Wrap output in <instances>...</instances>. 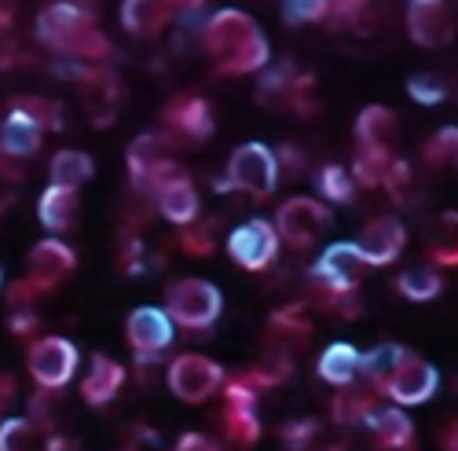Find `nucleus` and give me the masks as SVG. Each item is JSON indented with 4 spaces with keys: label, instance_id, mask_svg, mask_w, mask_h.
Returning <instances> with one entry per match:
<instances>
[{
    "label": "nucleus",
    "instance_id": "nucleus-13",
    "mask_svg": "<svg viewBox=\"0 0 458 451\" xmlns=\"http://www.w3.org/2000/svg\"><path fill=\"white\" fill-rule=\"evenodd\" d=\"M176 337V323L165 309H155V305H140L129 312L125 319V342L140 353V356H155V353H165Z\"/></svg>",
    "mask_w": 458,
    "mask_h": 451
},
{
    "label": "nucleus",
    "instance_id": "nucleus-43",
    "mask_svg": "<svg viewBox=\"0 0 458 451\" xmlns=\"http://www.w3.org/2000/svg\"><path fill=\"white\" fill-rule=\"evenodd\" d=\"M173 451H220V444L213 437H206V433H180Z\"/></svg>",
    "mask_w": 458,
    "mask_h": 451
},
{
    "label": "nucleus",
    "instance_id": "nucleus-28",
    "mask_svg": "<svg viewBox=\"0 0 458 451\" xmlns=\"http://www.w3.org/2000/svg\"><path fill=\"white\" fill-rule=\"evenodd\" d=\"M377 411L374 404V389H360V386H349V389H337V396L330 400V415L337 426H367V419Z\"/></svg>",
    "mask_w": 458,
    "mask_h": 451
},
{
    "label": "nucleus",
    "instance_id": "nucleus-34",
    "mask_svg": "<svg viewBox=\"0 0 458 451\" xmlns=\"http://www.w3.org/2000/svg\"><path fill=\"white\" fill-rule=\"evenodd\" d=\"M224 433L235 447H253L260 440V419L257 411H246V407H227L224 411Z\"/></svg>",
    "mask_w": 458,
    "mask_h": 451
},
{
    "label": "nucleus",
    "instance_id": "nucleus-11",
    "mask_svg": "<svg viewBox=\"0 0 458 451\" xmlns=\"http://www.w3.org/2000/svg\"><path fill=\"white\" fill-rule=\"evenodd\" d=\"M403 22H407V33L418 48H447L458 30L454 12L447 4H440V0H411Z\"/></svg>",
    "mask_w": 458,
    "mask_h": 451
},
{
    "label": "nucleus",
    "instance_id": "nucleus-24",
    "mask_svg": "<svg viewBox=\"0 0 458 451\" xmlns=\"http://www.w3.org/2000/svg\"><path fill=\"white\" fill-rule=\"evenodd\" d=\"M37 220L45 224L48 232H66L78 220V191L73 187H55L48 183L45 195L37 199Z\"/></svg>",
    "mask_w": 458,
    "mask_h": 451
},
{
    "label": "nucleus",
    "instance_id": "nucleus-35",
    "mask_svg": "<svg viewBox=\"0 0 458 451\" xmlns=\"http://www.w3.org/2000/svg\"><path fill=\"white\" fill-rule=\"evenodd\" d=\"M319 195H323L327 202H352V195H356L352 169L337 166V162L323 166V169H319Z\"/></svg>",
    "mask_w": 458,
    "mask_h": 451
},
{
    "label": "nucleus",
    "instance_id": "nucleus-21",
    "mask_svg": "<svg viewBox=\"0 0 458 451\" xmlns=\"http://www.w3.org/2000/svg\"><path fill=\"white\" fill-rule=\"evenodd\" d=\"M360 360H363V353L356 345L334 342V345L323 349V356L316 363V374H319L327 386H334V389H349L360 379Z\"/></svg>",
    "mask_w": 458,
    "mask_h": 451
},
{
    "label": "nucleus",
    "instance_id": "nucleus-14",
    "mask_svg": "<svg viewBox=\"0 0 458 451\" xmlns=\"http://www.w3.org/2000/svg\"><path fill=\"white\" fill-rule=\"evenodd\" d=\"M73 268H78V253H73L63 239H41L26 257V279L41 294L59 286L63 279H70Z\"/></svg>",
    "mask_w": 458,
    "mask_h": 451
},
{
    "label": "nucleus",
    "instance_id": "nucleus-12",
    "mask_svg": "<svg viewBox=\"0 0 458 451\" xmlns=\"http://www.w3.org/2000/svg\"><path fill=\"white\" fill-rule=\"evenodd\" d=\"M360 253L370 268H389L400 260V253L407 250V228H403V220L393 217V213H381L374 217L370 224H363V232L356 239Z\"/></svg>",
    "mask_w": 458,
    "mask_h": 451
},
{
    "label": "nucleus",
    "instance_id": "nucleus-6",
    "mask_svg": "<svg viewBox=\"0 0 458 451\" xmlns=\"http://www.w3.org/2000/svg\"><path fill=\"white\" fill-rule=\"evenodd\" d=\"M78 345L70 337H59V334H45L26 349V367H30V379L41 386L45 393H59L63 386L73 382L78 374Z\"/></svg>",
    "mask_w": 458,
    "mask_h": 451
},
{
    "label": "nucleus",
    "instance_id": "nucleus-20",
    "mask_svg": "<svg viewBox=\"0 0 458 451\" xmlns=\"http://www.w3.org/2000/svg\"><path fill=\"white\" fill-rule=\"evenodd\" d=\"M367 430L374 433V440L386 451H411L414 447V422L403 407H377L367 419Z\"/></svg>",
    "mask_w": 458,
    "mask_h": 451
},
{
    "label": "nucleus",
    "instance_id": "nucleus-44",
    "mask_svg": "<svg viewBox=\"0 0 458 451\" xmlns=\"http://www.w3.org/2000/svg\"><path fill=\"white\" fill-rule=\"evenodd\" d=\"M8 330H12L15 337H30V334L37 330V316H33L30 309H15L12 319H8Z\"/></svg>",
    "mask_w": 458,
    "mask_h": 451
},
{
    "label": "nucleus",
    "instance_id": "nucleus-25",
    "mask_svg": "<svg viewBox=\"0 0 458 451\" xmlns=\"http://www.w3.org/2000/svg\"><path fill=\"white\" fill-rule=\"evenodd\" d=\"M173 22L169 4H155V0H125L122 4V26L132 37H158Z\"/></svg>",
    "mask_w": 458,
    "mask_h": 451
},
{
    "label": "nucleus",
    "instance_id": "nucleus-23",
    "mask_svg": "<svg viewBox=\"0 0 458 451\" xmlns=\"http://www.w3.org/2000/svg\"><path fill=\"white\" fill-rule=\"evenodd\" d=\"M407 356H411V349H403V345H396V342H381V345H374L370 353H363V360H360V379H367V386H370L374 393H386V386L393 382V374L407 363Z\"/></svg>",
    "mask_w": 458,
    "mask_h": 451
},
{
    "label": "nucleus",
    "instance_id": "nucleus-7",
    "mask_svg": "<svg viewBox=\"0 0 458 451\" xmlns=\"http://www.w3.org/2000/svg\"><path fill=\"white\" fill-rule=\"evenodd\" d=\"M165 379H169V389L176 400L183 404H206L216 389H224L227 382V374L216 360L202 356V353H183L169 363L165 370Z\"/></svg>",
    "mask_w": 458,
    "mask_h": 451
},
{
    "label": "nucleus",
    "instance_id": "nucleus-48",
    "mask_svg": "<svg viewBox=\"0 0 458 451\" xmlns=\"http://www.w3.org/2000/svg\"><path fill=\"white\" fill-rule=\"evenodd\" d=\"M8 30H12V12H8L4 4H0V41L8 37Z\"/></svg>",
    "mask_w": 458,
    "mask_h": 451
},
{
    "label": "nucleus",
    "instance_id": "nucleus-16",
    "mask_svg": "<svg viewBox=\"0 0 458 451\" xmlns=\"http://www.w3.org/2000/svg\"><path fill=\"white\" fill-rule=\"evenodd\" d=\"M81 99H85V110H89L92 125L106 129V125H114V118H118V106L125 99V89H122L118 73H114L110 66L96 63L89 70V78L81 81Z\"/></svg>",
    "mask_w": 458,
    "mask_h": 451
},
{
    "label": "nucleus",
    "instance_id": "nucleus-37",
    "mask_svg": "<svg viewBox=\"0 0 458 451\" xmlns=\"http://www.w3.org/2000/svg\"><path fill=\"white\" fill-rule=\"evenodd\" d=\"M447 81L440 78V73H411L407 78V96L414 103H422V106H437L447 99Z\"/></svg>",
    "mask_w": 458,
    "mask_h": 451
},
{
    "label": "nucleus",
    "instance_id": "nucleus-10",
    "mask_svg": "<svg viewBox=\"0 0 458 451\" xmlns=\"http://www.w3.org/2000/svg\"><path fill=\"white\" fill-rule=\"evenodd\" d=\"M367 260L360 253L356 243H334L319 253L316 268H312V279L323 294H356V286L363 283L367 276Z\"/></svg>",
    "mask_w": 458,
    "mask_h": 451
},
{
    "label": "nucleus",
    "instance_id": "nucleus-5",
    "mask_svg": "<svg viewBox=\"0 0 458 451\" xmlns=\"http://www.w3.org/2000/svg\"><path fill=\"white\" fill-rule=\"evenodd\" d=\"M165 312L183 330H209L220 319V312H224V297H220V290L209 279L187 276V279L169 283V290H165Z\"/></svg>",
    "mask_w": 458,
    "mask_h": 451
},
{
    "label": "nucleus",
    "instance_id": "nucleus-3",
    "mask_svg": "<svg viewBox=\"0 0 458 451\" xmlns=\"http://www.w3.org/2000/svg\"><path fill=\"white\" fill-rule=\"evenodd\" d=\"M279 183V155L268 143H242L232 150L227 158V173L213 183L220 195H253V199H268Z\"/></svg>",
    "mask_w": 458,
    "mask_h": 451
},
{
    "label": "nucleus",
    "instance_id": "nucleus-39",
    "mask_svg": "<svg viewBox=\"0 0 458 451\" xmlns=\"http://www.w3.org/2000/svg\"><path fill=\"white\" fill-rule=\"evenodd\" d=\"M180 250L191 253V257H209L216 250V239H213V224H191V228L180 232Z\"/></svg>",
    "mask_w": 458,
    "mask_h": 451
},
{
    "label": "nucleus",
    "instance_id": "nucleus-17",
    "mask_svg": "<svg viewBox=\"0 0 458 451\" xmlns=\"http://www.w3.org/2000/svg\"><path fill=\"white\" fill-rule=\"evenodd\" d=\"M162 122L169 129H176L180 136H187V140H209L213 129H216L213 106L202 96H176V99H169L165 110H162Z\"/></svg>",
    "mask_w": 458,
    "mask_h": 451
},
{
    "label": "nucleus",
    "instance_id": "nucleus-22",
    "mask_svg": "<svg viewBox=\"0 0 458 451\" xmlns=\"http://www.w3.org/2000/svg\"><path fill=\"white\" fill-rule=\"evenodd\" d=\"M41 140H45V132L26 115H19V110H8V118L0 122V155L12 158V162L33 158L37 150H41Z\"/></svg>",
    "mask_w": 458,
    "mask_h": 451
},
{
    "label": "nucleus",
    "instance_id": "nucleus-2",
    "mask_svg": "<svg viewBox=\"0 0 458 451\" xmlns=\"http://www.w3.org/2000/svg\"><path fill=\"white\" fill-rule=\"evenodd\" d=\"M37 41L48 45L52 52H59L63 59H106L110 55V41L106 33H99L96 26V12L89 4H48L33 22Z\"/></svg>",
    "mask_w": 458,
    "mask_h": 451
},
{
    "label": "nucleus",
    "instance_id": "nucleus-29",
    "mask_svg": "<svg viewBox=\"0 0 458 451\" xmlns=\"http://www.w3.org/2000/svg\"><path fill=\"white\" fill-rule=\"evenodd\" d=\"M396 294L422 305V301H437L444 294V276L440 268H429V265H414V268H403L396 276Z\"/></svg>",
    "mask_w": 458,
    "mask_h": 451
},
{
    "label": "nucleus",
    "instance_id": "nucleus-30",
    "mask_svg": "<svg viewBox=\"0 0 458 451\" xmlns=\"http://www.w3.org/2000/svg\"><path fill=\"white\" fill-rule=\"evenodd\" d=\"M396 132V115L389 106H381V103H370L360 110V118H356V140L360 147H389Z\"/></svg>",
    "mask_w": 458,
    "mask_h": 451
},
{
    "label": "nucleus",
    "instance_id": "nucleus-18",
    "mask_svg": "<svg viewBox=\"0 0 458 451\" xmlns=\"http://www.w3.org/2000/svg\"><path fill=\"white\" fill-rule=\"evenodd\" d=\"M122 386H125V367H122L118 360L96 353V356L89 360L85 379H81V396H85V404L106 407L114 396L122 393Z\"/></svg>",
    "mask_w": 458,
    "mask_h": 451
},
{
    "label": "nucleus",
    "instance_id": "nucleus-8",
    "mask_svg": "<svg viewBox=\"0 0 458 451\" xmlns=\"http://www.w3.org/2000/svg\"><path fill=\"white\" fill-rule=\"evenodd\" d=\"M330 209H327V202H319V199H312V195H293V199H286L283 206H279V213H276V232H279V239L286 243V246H293V250H304V246H312L327 228H330Z\"/></svg>",
    "mask_w": 458,
    "mask_h": 451
},
{
    "label": "nucleus",
    "instance_id": "nucleus-19",
    "mask_svg": "<svg viewBox=\"0 0 458 451\" xmlns=\"http://www.w3.org/2000/svg\"><path fill=\"white\" fill-rule=\"evenodd\" d=\"M155 202H158V213H162L169 224H176V228H191V224H199L202 199H199L195 183H191L187 176H180V180H173L169 187H162Z\"/></svg>",
    "mask_w": 458,
    "mask_h": 451
},
{
    "label": "nucleus",
    "instance_id": "nucleus-36",
    "mask_svg": "<svg viewBox=\"0 0 458 451\" xmlns=\"http://www.w3.org/2000/svg\"><path fill=\"white\" fill-rule=\"evenodd\" d=\"M426 166L429 169H458V125L433 132L426 143Z\"/></svg>",
    "mask_w": 458,
    "mask_h": 451
},
{
    "label": "nucleus",
    "instance_id": "nucleus-41",
    "mask_svg": "<svg viewBox=\"0 0 458 451\" xmlns=\"http://www.w3.org/2000/svg\"><path fill=\"white\" fill-rule=\"evenodd\" d=\"M316 433H319V422H316V419H293V422L283 426V444H286L290 451H304V447L312 444Z\"/></svg>",
    "mask_w": 458,
    "mask_h": 451
},
{
    "label": "nucleus",
    "instance_id": "nucleus-32",
    "mask_svg": "<svg viewBox=\"0 0 458 451\" xmlns=\"http://www.w3.org/2000/svg\"><path fill=\"white\" fill-rule=\"evenodd\" d=\"M393 166V150L389 147H360L356 162H352V180L356 187H381Z\"/></svg>",
    "mask_w": 458,
    "mask_h": 451
},
{
    "label": "nucleus",
    "instance_id": "nucleus-31",
    "mask_svg": "<svg viewBox=\"0 0 458 451\" xmlns=\"http://www.w3.org/2000/svg\"><path fill=\"white\" fill-rule=\"evenodd\" d=\"M8 110H19V115H26L41 132L45 129L48 132H59L66 125V115H63L59 99H48V96H19V99H12Z\"/></svg>",
    "mask_w": 458,
    "mask_h": 451
},
{
    "label": "nucleus",
    "instance_id": "nucleus-38",
    "mask_svg": "<svg viewBox=\"0 0 458 451\" xmlns=\"http://www.w3.org/2000/svg\"><path fill=\"white\" fill-rule=\"evenodd\" d=\"M330 0H290L283 4V22L286 26H304V22H327L330 19Z\"/></svg>",
    "mask_w": 458,
    "mask_h": 451
},
{
    "label": "nucleus",
    "instance_id": "nucleus-15",
    "mask_svg": "<svg viewBox=\"0 0 458 451\" xmlns=\"http://www.w3.org/2000/svg\"><path fill=\"white\" fill-rule=\"evenodd\" d=\"M440 389V370L433 363H426L422 356H407V363L393 374V382L386 386V393L381 396H389L396 407H418V404H426L433 400Z\"/></svg>",
    "mask_w": 458,
    "mask_h": 451
},
{
    "label": "nucleus",
    "instance_id": "nucleus-40",
    "mask_svg": "<svg viewBox=\"0 0 458 451\" xmlns=\"http://www.w3.org/2000/svg\"><path fill=\"white\" fill-rule=\"evenodd\" d=\"M30 433H33V422L30 419H4L0 422V451H26L30 447Z\"/></svg>",
    "mask_w": 458,
    "mask_h": 451
},
{
    "label": "nucleus",
    "instance_id": "nucleus-4",
    "mask_svg": "<svg viewBox=\"0 0 458 451\" xmlns=\"http://www.w3.org/2000/svg\"><path fill=\"white\" fill-rule=\"evenodd\" d=\"M125 166H129V176H132V183L140 187V191L155 195V199H158L162 187H169L173 180L187 176V173L173 162V140L162 136V132H143V136H136V140L129 143V150H125Z\"/></svg>",
    "mask_w": 458,
    "mask_h": 451
},
{
    "label": "nucleus",
    "instance_id": "nucleus-27",
    "mask_svg": "<svg viewBox=\"0 0 458 451\" xmlns=\"http://www.w3.org/2000/svg\"><path fill=\"white\" fill-rule=\"evenodd\" d=\"M429 260L433 268H458V213L447 209L429 228Z\"/></svg>",
    "mask_w": 458,
    "mask_h": 451
},
{
    "label": "nucleus",
    "instance_id": "nucleus-1",
    "mask_svg": "<svg viewBox=\"0 0 458 451\" xmlns=\"http://www.w3.org/2000/svg\"><path fill=\"white\" fill-rule=\"evenodd\" d=\"M202 48L213 59L216 78H242L272 63V45L253 15L239 8H220L202 22Z\"/></svg>",
    "mask_w": 458,
    "mask_h": 451
},
{
    "label": "nucleus",
    "instance_id": "nucleus-46",
    "mask_svg": "<svg viewBox=\"0 0 458 451\" xmlns=\"http://www.w3.org/2000/svg\"><path fill=\"white\" fill-rule=\"evenodd\" d=\"M440 447H444V451H458V419L440 430Z\"/></svg>",
    "mask_w": 458,
    "mask_h": 451
},
{
    "label": "nucleus",
    "instance_id": "nucleus-9",
    "mask_svg": "<svg viewBox=\"0 0 458 451\" xmlns=\"http://www.w3.org/2000/svg\"><path fill=\"white\" fill-rule=\"evenodd\" d=\"M279 243L283 239L276 232V224L264 217H253V220H242L239 228L227 235V257L246 272H264L279 257Z\"/></svg>",
    "mask_w": 458,
    "mask_h": 451
},
{
    "label": "nucleus",
    "instance_id": "nucleus-47",
    "mask_svg": "<svg viewBox=\"0 0 458 451\" xmlns=\"http://www.w3.org/2000/svg\"><path fill=\"white\" fill-rule=\"evenodd\" d=\"M45 451H78V444H73L70 437H52Z\"/></svg>",
    "mask_w": 458,
    "mask_h": 451
},
{
    "label": "nucleus",
    "instance_id": "nucleus-42",
    "mask_svg": "<svg viewBox=\"0 0 458 451\" xmlns=\"http://www.w3.org/2000/svg\"><path fill=\"white\" fill-rule=\"evenodd\" d=\"M272 323H276V330H283V334H309V319H304V305H286L283 312H276L272 316Z\"/></svg>",
    "mask_w": 458,
    "mask_h": 451
},
{
    "label": "nucleus",
    "instance_id": "nucleus-33",
    "mask_svg": "<svg viewBox=\"0 0 458 451\" xmlns=\"http://www.w3.org/2000/svg\"><path fill=\"white\" fill-rule=\"evenodd\" d=\"M381 187H386L396 206H414L418 199H422V191H418V180H414V169L403 158H393V166H389L386 180H381Z\"/></svg>",
    "mask_w": 458,
    "mask_h": 451
},
{
    "label": "nucleus",
    "instance_id": "nucleus-26",
    "mask_svg": "<svg viewBox=\"0 0 458 451\" xmlns=\"http://www.w3.org/2000/svg\"><path fill=\"white\" fill-rule=\"evenodd\" d=\"M92 173H96L92 155H89V150H78V147L55 150V158H52V166H48L52 183H55V187H73V191H78L81 183H89Z\"/></svg>",
    "mask_w": 458,
    "mask_h": 451
},
{
    "label": "nucleus",
    "instance_id": "nucleus-49",
    "mask_svg": "<svg viewBox=\"0 0 458 451\" xmlns=\"http://www.w3.org/2000/svg\"><path fill=\"white\" fill-rule=\"evenodd\" d=\"M0 286H4V268H0Z\"/></svg>",
    "mask_w": 458,
    "mask_h": 451
},
{
    "label": "nucleus",
    "instance_id": "nucleus-45",
    "mask_svg": "<svg viewBox=\"0 0 458 451\" xmlns=\"http://www.w3.org/2000/svg\"><path fill=\"white\" fill-rule=\"evenodd\" d=\"M12 400H15V379L8 370H0V415L12 407Z\"/></svg>",
    "mask_w": 458,
    "mask_h": 451
}]
</instances>
